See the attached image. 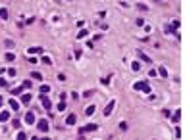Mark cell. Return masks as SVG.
<instances>
[{
  "label": "cell",
  "mask_w": 185,
  "mask_h": 140,
  "mask_svg": "<svg viewBox=\"0 0 185 140\" xmlns=\"http://www.w3.org/2000/svg\"><path fill=\"white\" fill-rule=\"evenodd\" d=\"M135 88L141 90V92H145V94H150V86H148V83H145V81H141V83H135Z\"/></svg>",
  "instance_id": "obj_1"
},
{
  "label": "cell",
  "mask_w": 185,
  "mask_h": 140,
  "mask_svg": "<svg viewBox=\"0 0 185 140\" xmlns=\"http://www.w3.org/2000/svg\"><path fill=\"white\" fill-rule=\"evenodd\" d=\"M98 127L95 125V123H89V125H85V127H81L79 129V132H92V131H97Z\"/></svg>",
  "instance_id": "obj_2"
},
{
  "label": "cell",
  "mask_w": 185,
  "mask_h": 140,
  "mask_svg": "<svg viewBox=\"0 0 185 140\" xmlns=\"http://www.w3.org/2000/svg\"><path fill=\"white\" fill-rule=\"evenodd\" d=\"M75 123H77V115H75V113H69L68 115V119H66V125H75Z\"/></svg>",
  "instance_id": "obj_3"
},
{
  "label": "cell",
  "mask_w": 185,
  "mask_h": 140,
  "mask_svg": "<svg viewBox=\"0 0 185 140\" xmlns=\"http://www.w3.org/2000/svg\"><path fill=\"white\" fill-rule=\"evenodd\" d=\"M35 121H37V117H35V113H33V111H29L27 115H25V123H27V125H33Z\"/></svg>",
  "instance_id": "obj_4"
},
{
  "label": "cell",
  "mask_w": 185,
  "mask_h": 140,
  "mask_svg": "<svg viewBox=\"0 0 185 140\" xmlns=\"http://www.w3.org/2000/svg\"><path fill=\"white\" fill-rule=\"evenodd\" d=\"M39 131H48V121H46V119H41V121H39Z\"/></svg>",
  "instance_id": "obj_5"
},
{
  "label": "cell",
  "mask_w": 185,
  "mask_h": 140,
  "mask_svg": "<svg viewBox=\"0 0 185 140\" xmlns=\"http://www.w3.org/2000/svg\"><path fill=\"white\" fill-rule=\"evenodd\" d=\"M114 106H116V102H114V100H112V102L108 104L106 107H104V115H106V117H108V115H110V113H112V109H114Z\"/></svg>",
  "instance_id": "obj_6"
},
{
  "label": "cell",
  "mask_w": 185,
  "mask_h": 140,
  "mask_svg": "<svg viewBox=\"0 0 185 140\" xmlns=\"http://www.w3.org/2000/svg\"><path fill=\"white\" fill-rule=\"evenodd\" d=\"M41 102H42V107H44V109H50V107H52L50 100H48V98H44V96H42V98H41Z\"/></svg>",
  "instance_id": "obj_7"
},
{
  "label": "cell",
  "mask_w": 185,
  "mask_h": 140,
  "mask_svg": "<svg viewBox=\"0 0 185 140\" xmlns=\"http://www.w3.org/2000/svg\"><path fill=\"white\" fill-rule=\"evenodd\" d=\"M8 119H10V113L8 111H0V121L4 123V121H8Z\"/></svg>",
  "instance_id": "obj_8"
},
{
  "label": "cell",
  "mask_w": 185,
  "mask_h": 140,
  "mask_svg": "<svg viewBox=\"0 0 185 140\" xmlns=\"http://www.w3.org/2000/svg\"><path fill=\"white\" fill-rule=\"evenodd\" d=\"M21 90H25V88H23V84H21V86H18V88H12V94H14V96H19Z\"/></svg>",
  "instance_id": "obj_9"
},
{
  "label": "cell",
  "mask_w": 185,
  "mask_h": 140,
  "mask_svg": "<svg viewBox=\"0 0 185 140\" xmlns=\"http://www.w3.org/2000/svg\"><path fill=\"white\" fill-rule=\"evenodd\" d=\"M31 102V94H23L21 96V104H29Z\"/></svg>",
  "instance_id": "obj_10"
},
{
  "label": "cell",
  "mask_w": 185,
  "mask_h": 140,
  "mask_svg": "<svg viewBox=\"0 0 185 140\" xmlns=\"http://www.w3.org/2000/svg\"><path fill=\"white\" fill-rule=\"evenodd\" d=\"M42 52V48H39V46H33V48H29V54H41Z\"/></svg>",
  "instance_id": "obj_11"
},
{
  "label": "cell",
  "mask_w": 185,
  "mask_h": 140,
  "mask_svg": "<svg viewBox=\"0 0 185 140\" xmlns=\"http://www.w3.org/2000/svg\"><path fill=\"white\" fill-rule=\"evenodd\" d=\"M10 106H12V109H16V111L19 109V104L16 102V98H14V100H10Z\"/></svg>",
  "instance_id": "obj_12"
},
{
  "label": "cell",
  "mask_w": 185,
  "mask_h": 140,
  "mask_svg": "<svg viewBox=\"0 0 185 140\" xmlns=\"http://www.w3.org/2000/svg\"><path fill=\"white\" fill-rule=\"evenodd\" d=\"M179 117H181V113L176 111V113H174V117H172V121H174V123H179Z\"/></svg>",
  "instance_id": "obj_13"
},
{
  "label": "cell",
  "mask_w": 185,
  "mask_h": 140,
  "mask_svg": "<svg viewBox=\"0 0 185 140\" xmlns=\"http://www.w3.org/2000/svg\"><path fill=\"white\" fill-rule=\"evenodd\" d=\"M139 58H141L143 61H150V58H148L147 54H143V52H139Z\"/></svg>",
  "instance_id": "obj_14"
},
{
  "label": "cell",
  "mask_w": 185,
  "mask_h": 140,
  "mask_svg": "<svg viewBox=\"0 0 185 140\" xmlns=\"http://www.w3.org/2000/svg\"><path fill=\"white\" fill-rule=\"evenodd\" d=\"M6 60H8V61H14V60H16V54L8 52V54H6Z\"/></svg>",
  "instance_id": "obj_15"
},
{
  "label": "cell",
  "mask_w": 185,
  "mask_h": 140,
  "mask_svg": "<svg viewBox=\"0 0 185 140\" xmlns=\"http://www.w3.org/2000/svg\"><path fill=\"white\" fill-rule=\"evenodd\" d=\"M0 17H2V19H8V12H6L4 8L0 10Z\"/></svg>",
  "instance_id": "obj_16"
},
{
  "label": "cell",
  "mask_w": 185,
  "mask_h": 140,
  "mask_svg": "<svg viewBox=\"0 0 185 140\" xmlns=\"http://www.w3.org/2000/svg\"><path fill=\"white\" fill-rule=\"evenodd\" d=\"M48 90H50V86H48V84H44V86H41V92H42V94H48Z\"/></svg>",
  "instance_id": "obj_17"
},
{
  "label": "cell",
  "mask_w": 185,
  "mask_h": 140,
  "mask_svg": "<svg viewBox=\"0 0 185 140\" xmlns=\"http://www.w3.org/2000/svg\"><path fill=\"white\" fill-rule=\"evenodd\" d=\"M41 61H42V63H46V65H48V63H50V58H48V56H42V58H41Z\"/></svg>",
  "instance_id": "obj_18"
},
{
  "label": "cell",
  "mask_w": 185,
  "mask_h": 140,
  "mask_svg": "<svg viewBox=\"0 0 185 140\" xmlns=\"http://www.w3.org/2000/svg\"><path fill=\"white\" fill-rule=\"evenodd\" d=\"M16 73H18V71H16L14 67H10V69H8V75H10V77H16Z\"/></svg>",
  "instance_id": "obj_19"
},
{
  "label": "cell",
  "mask_w": 185,
  "mask_h": 140,
  "mask_svg": "<svg viewBox=\"0 0 185 140\" xmlns=\"http://www.w3.org/2000/svg\"><path fill=\"white\" fill-rule=\"evenodd\" d=\"M85 37H87V31H85V29H83V31H79L77 38H85Z\"/></svg>",
  "instance_id": "obj_20"
},
{
  "label": "cell",
  "mask_w": 185,
  "mask_h": 140,
  "mask_svg": "<svg viewBox=\"0 0 185 140\" xmlns=\"http://www.w3.org/2000/svg\"><path fill=\"white\" fill-rule=\"evenodd\" d=\"M158 73H160V75H162V77H168V71H166V69H164V67H160V69H158Z\"/></svg>",
  "instance_id": "obj_21"
},
{
  "label": "cell",
  "mask_w": 185,
  "mask_h": 140,
  "mask_svg": "<svg viewBox=\"0 0 185 140\" xmlns=\"http://www.w3.org/2000/svg\"><path fill=\"white\" fill-rule=\"evenodd\" d=\"M58 109H60V111H64V109H66V102H64V100L58 104Z\"/></svg>",
  "instance_id": "obj_22"
},
{
  "label": "cell",
  "mask_w": 185,
  "mask_h": 140,
  "mask_svg": "<svg viewBox=\"0 0 185 140\" xmlns=\"http://www.w3.org/2000/svg\"><path fill=\"white\" fill-rule=\"evenodd\" d=\"M92 113H95V106H89L87 107V115H92Z\"/></svg>",
  "instance_id": "obj_23"
},
{
  "label": "cell",
  "mask_w": 185,
  "mask_h": 140,
  "mask_svg": "<svg viewBox=\"0 0 185 140\" xmlns=\"http://www.w3.org/2000/svg\"><path fill=\"white\" fill-rule=\"evenodd\" d=\"M18 140H27V134H25V132H19V134H18Z\"/></svg>",
  "instance_id": "obj_24"
},
{
  "label": "cell",
  "mask_w": 185,
  "mask_h": 140,
  "mask_svg": "<svg viewBox=\"0 0 185 140\" xmlns=\"http://www.w3.org/2000/svg\"><path fill=\"white\" fill-rule=\"evenodd\" d=\"M33 79H37V81H41V79H42V75H41V73H37V71H35V73H33Z\"/></svg>",
  "instance_id": "obj_25"
},
{
  "label": "cell",
  "mask_w": 185,
  "mask_h": 140,
  "mask_svg": "<svg viewBox=\"0 0 185 140\" xmlns=\"http://www.w3.org/2000/svg\"><path fill=\"white\" fill-rule=\"evenodd\" d=\"M131 69H133V71H139V63H137V61H133V63H131Z\"/></svg>",
  "instance_id": "obj_26"
},
{
  "label": "cell",
  "mask_w": 185,
  "mask_h": 140,
  "mask_svg": "<svg viewBox=\"0 0 185 140\" xmlns=\"http://www.w3.org/2000/svg\"><path fill=\"white\" fill-rule=\"evenodd\" d=\"M137 8H139V10H143V12H147V10H148L145 4H137Z\"/></svg>",
  "instance_id": "obj_27"
},
{
  "label": "cell",
  "mask_w": 185,
  "mask_h": 140,
  "mask_svg": "<svg viewBox=\"0 0 185 140\" xmlns=\"http://www.w3.org/2000/svg\"><path fill=\"white\" fill-rule=\"evenodd\" d=\"M0 86H6V79H2V77H0Z\"/></svg>",
  "instance_id": "obj_28"
},
{
  "label": "cell",
  "mask_w": 185,
  "mask_h": 140,
  "mask_svg": "<svg viewBox=\"0 0 185 140\" xmlns=\"http://www.w3.org/2000/svg\"><path fill=\"white\" fill-rule=\"evenodd\" d=\"M2 104H4V100H2V96H0V106H2Z\"/></svg>",
  "instance_id": "obj_29"
},
{
  "label": "cell",
  "mask_w": 185,
  "mask_h": 140,
  "mask_svg": "<svg viewBox=\"0 0 185 140\" xmlns=\"http://www.w3.org/2000/svg\"><path fill=\"white\" fill-rule=\"evenodd\" d=\"M31 140H39V138H37V136H33V138H31Z\"/></svg>",
  "instance_id": "obj_30"
},
{
  "label": "cell",
  "mask_w": 185,
  "mask_h": 140,
  "mask_svg": "<svg viewBox=\"0 0 185 140\" xmlns=\"http://www.w3.org/2000/svg\"><path fill=\"white\" fill-rule=\"evenodd\" d=\"M42 140H50V138H42Z\"/></svg>",
  "instance_id": "obj_31"
}]
</instances>
